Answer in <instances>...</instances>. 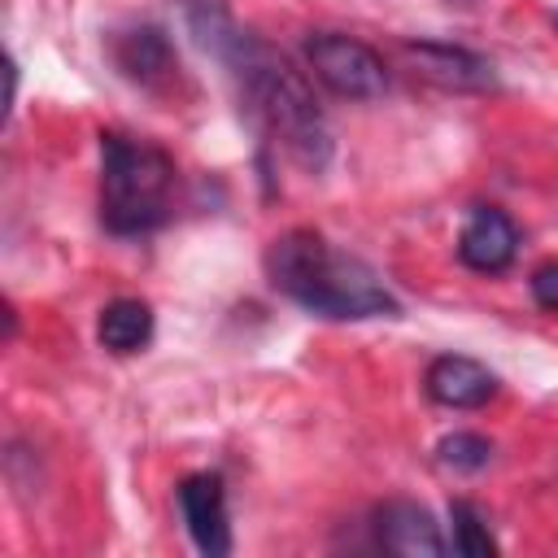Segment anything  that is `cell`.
Listing matches in <instances>:
<instances>
[{
    "label": "cell",
    "mask_w": 558,
    "mask_h": 558,
    "mask_svg": "<svg viewBox=\"0 0 558 558\" xmlns=\"http://www.w3.org/2000/svg\"><path fill=\"white\" fill-rule=\"evenodd\" d=\"M270 283L288 292L296 305L323 314V318H375V314H397L392 292L379 283V275L331 248L314 231H288L270 244L266 253Z\"/></svg>",
    "instance_id": "1"
},
{
    "label": "cell",
    "mask_w": 558,
    "mask_h": 558,
    "mask_svg": "<svg viewBox=\"0 0 558 558\" xmlns=\"http://www.w3.org/2000/svg\"><path fill=\"white\" fill-rule=\"evenodd\" d=\"M227 61L235 65V74L244 83L248 109L283 140V148L301 166L323 170L327 153H331V135H327V122H323V109H318L310 83L275 48H266L248 35H240L227 48Z\"/></svg>",
    "instance_id": "2"
},
{
    "label": "cell",
    "mask_w": 558,
    "mask_h": 558,
    "mask_svg": "<svg viewBox=\"0 0 558 558\" xmlns=\"http://www.w3.org/2000/svg\"><path fill=\"white\" fill-rule=\"evenodd\" d=\"M174 187V161L126 135H100V218L118 235L153 231L166 218Z\"/></svg>",
    "instance_id": "3"
},
{
    "label": "cell",
    "mask_w": 558,
    "mask_h": 558,
    "mask_svg": "<svg viewBox=\"0 0 558 558\" xmlns=\"http://www.w3.org/2000/svg\"><path fill=\"white\" fill-rule=\"evenodd\" d=\"M305 61H310L314 78L344 100H375L388 87L384 57L375 48H366L362 39H349V35H331V31L314 35L305 44Z\"/></svg>",
    "instance_id": "4"
},
{
    "label": "cell",
    "mask_w": 558,
    "mask_h": 558,
    "mask_svg": "<svg viewBox=\"0 0 558 558\" xmlns=\"http://www.w3.org/2000/svg\"><path fill=\"white\" fill-rule=\"evenodd\" d=\"M179 510L187 523V536L201 554L222 558L231 554V523H227V493L218 475H187L179 484Z\"/></svg>",
    "instance_id": "5"
},
{
    "label": "cell",
    "mask_w": 558,
    "mask_h": 558,
    "mask_svg": "<svg viewBox=\"0 0 558 558\" xmlns=\"http://www.w3.org/2000/svg\"><path fill=\"white\" fill-rule=\"evenodd\" d=\"M519 253V231L510 222V214L493 209V205H475L462 222V235H458V257L471 266V270H484V275H497L514 262Z\"/></svg>",
    "instance_id": "6"
},
{
    "label": "cell",
    "mask_w": 558,
    "mask_h": 558,
    "mask_svg": "<svg viewBox=\"0 0 558 558\" xmlns=\"http://www.w3.org/2000/svg\"><path fill=\"white\" fill-rule=\"evenodd\" d=\"M405 57L418 65L423 78L449 87V92H488L497 83L493 61H484L471 48H453V44H405Z\"/></svg>",
    "instance_id": "7"
},
{
    "label": "cell",
    "mask_w": 558,
    "mask_h": 558,
    "mask_svg": "<svg viewBox=\"0 0 558 558\" xmlns=\"http://www.w3.org/2000/svg\"><path fill=\"white\" fill-rule=\"evenodd\" d=\"M113 61L140 87H161L179 74V57L161 26H131V31L113 35Z\"/></svg>",
    "instance_id": "8"
},
{
    "label": "cell",
    "mask_w": 558,
    "mask_h": 558,
    "mask_svg": "<svg viewBox=\"0 0 558 558\" xmlns=\"http://www.w3.org/2000/svg\"><path fill=\"white\" fill-rule=\"evenodd\" d=\"M497 392V375L462 353H445L427 366V397L449 410H475Z\"/></svg>",
    "instance_id": "9"
},
{
    "label": "cell",
    "mask_w": 558,
    "mask_h": 558,
    "mask_svg": "<svg viewBox=\"0 0 558 558\" xmlns=\"http://www.w3.org/2000/svg\"><path fill=\"white\" fill-rule=\"evenodd\" d=\"M375 523H379V541L392 554H405V558H440L445 554L440 523L418 501H388V506H379Z\"/></svg>",
    "instance_id": "10"
},
{
    "label": "cell",
    "mask_w": 558,
    "mask_h": 558,
    "mask_svg": "<svg viewBox=\"0 0 558 558\" xmlns=\"http://www.w3.org/2000/svg\"><path fill=\"white\" fill-rule=\"evenodd\" d=\"M96 336L109 353H140L153 340V310L135 296H122V301L105 305V314L96 323Z\"/></svg>",
    "instance_id": "11"
},
{
    "label": "cell",
    "mask_w": 558,
    "mask_h": 558,
    "mask_svg": "<svg viewBox=\"0 0 558 558\" xmlns=\"http://www.w3.org/2000/svg\"><path fill=\"white\" fill-rule=\"evenodd\" d=\"M179 4H183L187 26L196 31V39L227 57V48L240 39V31L231 22V0H179Z\"/></svg>",
    "instance_id": "12"
},
{
    "label": "cell",
    "mask_w": 558,
    "mask_h": 558,
    "mask_svg": "<svg viewBox=\"0 0 558 558\" xmlns=\"http://www.w3.org/2000/svg\"><path fill=\"white\" fill-rule=\"evenodd\" d=\"M449 519H453V549L458 554H466V558H493L497 554V541H493L484 514L471 501H453Z\"/></svg>",
    "instance_id": "13"
},
{
    "label": "cell",
    "mask_w": 558,
    "mask_h": 558,
    "mask_svg": "<svg viewBox=\"0 0 558 558\" xmlns=\"http://www.w3.org/2000/svg\"><path fill=\"white\" fill-rule=\"evenodd\" d=\"M488 458H493V445L480 432H453L436 445V462L449 471H480L488 466Z\"/></svg>",
    "instance_id": "14"
},
{
    "label": "cell",
    "mask_w": 558,
    "mask_h": 558,
    "mask_svg": "<svg viewBox=\"0 0 558 558\" xmlns=\"http://www.w3.org/2000/svg\"><path fill=\"white\" fill-rule=\"evenodd\" d=\"M532 296L545 310H558V262H545L532 270Z\"/></svg>",
    "instance_id": "15"
},
{
    "label": "cell",
    "mask_w": 558,
    "mask_h": 558,
    "mask_svg": "<svg viewBox=\"0 0 558 558\" xmlns=\"http://www.w3.org/2000/svg\"><path fill=\"white\" fill-rule=\"evenodd\" d=\"M554 26H558V13H554Z\"/></svg>",
    "instance_id": "16"
}]
</instances>
